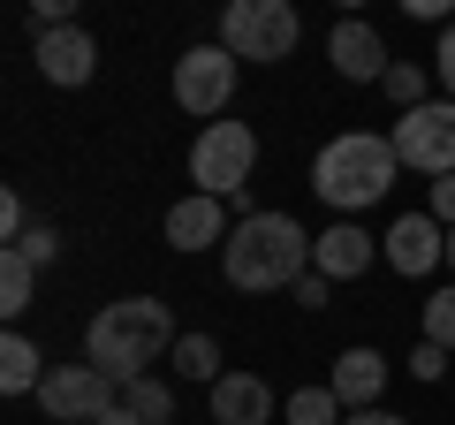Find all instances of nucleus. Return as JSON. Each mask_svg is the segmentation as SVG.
I'll use <instances>...</instances> for the list:
<instances>
[{
	"mask_svg": "<svg viewBox=\"0 0 455 425\" xmlns=\"http://www.w3.org/2000/svg\"><path fill=\"white\" fill-rule=\"evenodd\" d=\"M357 8H364V0H341V16H357Z\"/></svg>",
	"mask_w": 455,
	"mask_h": 425,
	"instance_id": "33",
	"label": "nucleus"
},
{
	"mask_svg": "<svg viewBox=\"0 0 455 425\" xmlns=\"http://www.w3.org/2000/svg\"><path fill=\"white\" fill-rule=\"evenodd\" d=\"M175 342L182 334H175V319H167L160 296H122V304H107L92 327H84V365H99L107 380L130 388V380H145Z\"/></svg>",
	"mask_w": 455,
	"mask_h": 425,
	"instance_id": "2",
	"label": "nucleus"
},
{
	"mask_svg": "<svg viewBox=\"0 0 455 425\" xmlns=\"http://www.w3.org/2000/svg\"><path fill=\"white\" fill-rule=\"evenodd\" d=\"M410 373H418V380H440V373H448V349H440V342H418V349H410Z\"/></svg>",
	"mask_w": 455,
	"mask_h": 425,
	"instance_id": "25",
	"label": "nucleus"
},
{
	"mask_svg": "<svg viewBox=\"0 0 455 425\" xmlns=\"http://www.w3.org/2000/svg\"><path fill=\"white\" fill-rule=\"evenodd\" d=\"M212 418L220 425H266L274 418V388L259 373H220L212 380Z\"/></svg>",
	"mask_w": 455,
	"mask_h": 425,
	"instance_id": "14",
	"label": "nucleus"
},
{
	"mask_svg": "<svg viewBox=\"0 0 455 425\" xmlns=\"http://www.w3.org/2000/svg\"><path fill=\"white\" fill-rule=\"evenodd\" d=\"M212 244H228V212H220V197L190 190L182 205H167V251H212Z\"/></svg>",
	"mask_w": 455,
	"mask_h": 425,
	"instance_id": "12",
	"label": "nucleus"
},
{
	"mask_svg": "<svg viewBox=\"0 0 455 425\" xmlns=\"http://www.w3.org/2000/svg\"><path fill=\"white\" fill-rule=\"evenodd\" d=\"M235 76H243V68H235V53L220 46V38H212V46H190L175 61V107L182 115H228V99H235Z\"/></svg>",
	"mask_w": 455,
	"mask_h": 425,
	"instance_id": "7",
	"label": "nucleus"
},
{
	"mask_svg": "<svg viewBox=\"0 0 455 425\" xmlns=\"http://www.w3.org/2000/svg\"><path fill=\"white\" fill-rule=\"evenodd\" d=\"M122 403H130L145 425H175V395H167L152 373H145V380H130V388H122Z\"/></svg>",
	"mask_w": 455,
	"mask_h": 425,
	"instance_id": "20",
	"label": "nucleus"
},
{
	"mask_svg": "<svg viewBox=\"0 0 455 425\" xmlns=\"http://www.w3.org/2000/svg\"><path fill=\"white\" fill-rule=\"evenodd\" d=\"M99 68V46L84 23H53V31H38V76L61 84V92H76V84H92Z\"/></svg>",
	"mask_w": 455,
	"mask_h": 425,
	"instance_id": "10",
	"label": "nucleus"
},
{
	"mask_svg": "<svg viewBox=\"0 0 455 425\" xmlns=\"http://www.w3.org/2000/svg\"><path fill=\"white\" fill-rule=\"evenodd\" d=\"M341 425H410V418H395V410H379V403H372V410H349Z\"/></svg>",
	"mask_w": 455,
	"mask_h": 425,
	"instance_id": "31",
	"label": "nucleus"
},
{
	"mask_svg": "<svg viewBox=\"0 0 455 425\" xmlns=\"http://www.w3.org/2000/svg\"><path fill=\"white\" fill-rule=\"evenodd\" d=\"M448 266H455V229H448Z\"/></svg>",
	"mask_w": 455,
	"mask_h": 425,
	"instance_id": "34",
	"label": "nucleus"
},
{
	"mask_svg": "<svg viewBox=\"0 0 455 425\" xmlns=\"http://www.w3.org/2000/svg\"><path fill=\"white\" fill-rule=\"evenodd\" d=\"M372 259H379V244L357 229V221H334V229H326L319 244H311V266H319L326 281H357Z\"/></svg>",
	"mask_w": 455,
	"mask_h": 425,
	"instance_id": "13",
	"label": "nucleus"
},
{
	"mask_svg": "<svg viewBox=\"0 0 455 425\" xmlns=\"http://www.w3.org/2000/svg\"><path fill=\"white\" fill-rule=\"evenodd\" d=\"M122 380H107L99 365H53L46 380H38V403H46V418H68V425H99L114 403H122Z\"/></svg>",
	"mask_w": 455,
	"mask_h": 425,
	"instance_id": "8",
	"label": "nucleus"
},
{
	"mask_svg": "<svg viewBox=\"0 0 455 425\" xmlns=\"http://www.w3.org/2000/svg\"><path fill=\"white\" fill-rule=\"evenodd\" d=\"M326 61H334L349 84H379V76L395 68V61H387V38H379L364 16H341V23H334V38H326Z\"/></svg>",
	"mask_w": 455,
	"mask_h": 425,
	"instance_id": "11",
	"label": "nucleus"
},
{
	"mask_svg": "<svg viewBox=\"0 0 455 425\" xmlns=\"http://www.w3.org/2000/svg\"><path fill=\"white\" fill-rule=\"evenodd\" d=\"M304 23H296L289 0H228L220 8V46L235 61H289Z\"/></svg>",
	"mask_w": 455,
	"mask_h": 425,
	"instance_id": "4",
	"label": "nucleus"
},
{
	"mask_svg": "<svg viewBox=\"0 0 455 425\" xmlns=\"http://www.w3.org/2000/svg\"><path fill=\"white\" fill-rule=\"evenodd\" d=\"M395 145L372 130H349L334 137V145H319V160H311V190L326 197V205L341 212V221H357L364 205H379V197L395 190Z\"/></svg>",
	"mask_w": 455,
	"mask_h": 425,
	"instance_id": "3",
	"label": "nucleus"
},
{
	"mask_svg": "<svg viewBox=\"0 0 455 425\" xmlns=\"http://www.w3.org/2000/svg\"><path fill=\"white\" fill-rule=\"evenodd\" d=\"M175 373L212 388V380H220V342H212V334H182V342H175Z\"/></svg>",
	"mask_w": 455,
	"mask_h": 425,
	"instance_id": "18",
	"label": "nucleus"
},
{
	"mask_svg": "<svg viewBox=\"0 0 455 425\" xmlns=\"http://www.w3.org/2000/svg\"><path fill=\"white\" fill-rule=\"evenodd\" d=\"M251 167H259V137L251 122H205L190 145V182L205 197H243L251 190Z\"/></svg>",
	"mask_w": 455,
	"mask_h": 425,
	"instance_id": "5",
	"label": "nucleus"
},
{
	"mask_svg": "<svg viewBox=\"0 0 455 425\" xmlns=\"http://www.w3.org/2000/svg\"><path fill=\"white\" fill-rule=\"evenodd\" d=\"M31 289H38V266L23 259V251H0V311L23 319V311H31Z\"/></svg>",
	"mask_w": 455,
	"mask_h": 425,
	"instance_id": "17",
	"label": "nucleus"
},
{
	"mask_svg": "<svg viewBox=\"0 0 455 425\" xmlns=\"http://www.w3.org/2000/svg\"><path fill=\"white\" fill-rule=\"evenodd\" d=\"M99 425H145V418H137L130 403H114V410H107V418H99Z\"/></svg>",
	"mask_w": 455,
	"mask_h": 425,
	"instance_id": "32",
	"label": "nucleus"
},
{
	"mask_svg": "<svg viewBox=\"0 0 455 425\" xmlns=\"http://www.w3.org/2000/svg\"><path fill=\"white\" fill-rule=\"evenodd\" d=\"M38 380H46V357H38L23 334H8V342H0V388L8 395H38Z\"/></svg>",
	"mask_w": 455,
	"mask_h": 425,
	"instance_id": "16",
	"label": "nucleus"
},
{
	"mask_svg": "<svg viewBox=\"0 0 455 425\" xmlns=\"http://www.w3.org/2000/svg\"><path fill=\"white\" fill-rule=\"evenodd\" d=\"M326 388L341 395V410H372L379 388H387V357H379V349H341Z\"/></svg>",
	"mask_w": 455,
	"mask_h": 425,
	"instance_id": "15",
	"label": "nucleus"
},
{
	"mask_svg": "<svg viewBox=\"0 0 455 425\" xmlns=\"http://www.w3.org/2000/svg\"><path fill=\"white\" fill-rule=\"evenodd\" d=\"M311 244L319 236L296 229V212H243L220 244V266H228V289L243 296H266V289H296L311 274Z\"/></svg>",
	"mask_w": 455,
	"mask_h": 425,
	"instance_id": "1",
	"label": "nucleus"
},
{
	"mask_svg": "<svg viewBox=\"0 0 455 425\" xmlns=\"http://www.w3.org/2000/svg\"><path fill=\"white\" fill-rule=\"evenodd\" d=\"M349 410H341V395L334 388H296L289 395V425H341Z\"/></svg>",
	"mask_w": 455,
	"mask_h": 425,
	"instance_id": "19",
	"label": "nucleus"
},
{
	"mask_svg": "<svg viewBox=\"0 0 455 425\" xmlns=\"http://www.w3.org/2000/svg\"><path fill=\"white\" fill-rule=\"evenodd\" d=\"M379 259H387L403 281H418V274H433V266L448 259V229H440L433 212H403V221L379 236Z\"/></svg>",
	"mask_w": 455,
	"mask_h": 425,
	"instance_id": "9",
	"label": "nucleus"
},
{
	"mask_svg": "<svg viewBox=\"0 0 455 425\" xmlns=\"http://www.w3.org/2000/svg\"><path fill=\"white\" fill-rule=\"evenodd\" d=\"M8 251H23V259H31V266H46L53 251H61V236H53L46 221H38V229H23V236H16V244H8Z\"/></svg>",
	"mask_w": 455,
	"mask_h": 425,
	"instance_id": "23",
	"label": "nucleus"
},
{
	"mask_svg": "<svg viewBox=\"0 0 455 425\" xmlns=\"http://www.w3.org/2000/svg\"><path fill=\"white\" fill-rule=\"evenodd\" d=\"M448 8H455V0H403V16H418V23H440Z\"/></svg>",
	"mask_w": 455,
	"mask_h": 425,
	"instance_id": "30",
	"label": "nucleus"
},
{
	"mask_svg": "<svg viewBox=\"0 0 455 425\" xmlns=\"http://www.w3.org/2000/svg\"><path fill=\"white\" fill-rule=\"evenodd\" d=\"M23 229H31V221H23V197L16 190H8V197H0V236H8V244H16V236Z\"/></svg>",
	"mask_w": 455,
	"mask_h": 425,
	"instance_id": "28",
	"label": "nucleus"
},
{
	"mask_svg": "<svg viewBox=\"0 0 455 425\" xmlns=\"http://www.w3.org/2000/svg\"><path fill=\"white\" fill-rule=\"evenodd\" d=\"M425 342H440V349H455V289H440V296H425Z\"/></svg>",
	"mask_w": 455,
	"mask_h": 425,
	"instance_id": "22",
	"label": "nucleus"
},
{
	"mask_svg": "<svg viewBox=\"0 0 455 425\" xmlns=\"http://www.w3.org/2000/svg\"><path fill=\"white\" fill-rule=\"evenodd\" d=\"M440 84H448V99H455V23L440 31Z\"/></svg>",
	"mask_w": 455,
	"mask_h": 425,
	"instance_id": "29",
	"label": "nucleus"
},
{
	"mask_svg": "<svg viewBox=\"0 0 455 425\" xmlns=\"http://www.w3.org/2000/svg\"><path fill=\"white\" fill-rule=\"evenodd\" d=\"M379 92H387L395 107H403V115H410V107H425V68H410V61H395L387 76H379Z\"/></svg>",
	"mask_w": 455,
	"mask_h": 425,
	"instance_id": "21",
	"label": "nucleus"
},
{
	"mask_svg": "<svg viewBox=\"0 0 455 425\" xmlns=\"http://www.w3.org/2000/svg\"><path fill=\"white\" fill-rule=\"evenodd\" d=\"M433 221L455 229V175H433Z\"/></svg>",
	"mask_w": 455,
	"mask_h": 425,
	"instance_id": "27",
	"label": "nucleus"
},
{
	"mask_svg": "<svg viewBox=\"0 0 455 425\" xmlns=\"http://www.w3.org/2000/svg\"><path fill=\"white\" fill-rule=\"evenodd\" d=\"M395 160L418 167V175H455V99H425L395 122Z\"/></svg>",
	"mask_w": 455,
	"mask_h": 425,
	"instance_id": "6",
	"label": "nucleus"
},
{
	"mask_svg": "<svg viewBox=\"0 0 455 425\" xmlns=\"http://www.w3.org/2000/svg\"><path fill=\"white\" fill-rule=\"evenodd\" d=\"M289 296H296V304H304V311H326V296H334V281H326V274H319V266H311V274H304V281H296V289H289Z\"/></svg>",
	"mask_w": 455,
	"mask_h": 425,
	"instance_id": "24",
	"label": "nucleus"
},
{
	"mask_svg": "<svg viewBox=\"0 0 455 425\" xmlns=\"http://www.w3.org/2000/svg\"><path fill=\"white\" fill-rule=\"evenodd\" d=\"M76 8H84V0H31L38 31H53V23H76Z\"/></svg>",
	"mask_w": 455,
	"mask_h": 425,
	"instance_id": "26",
	"label": "nucleus"
}]
</instances>
